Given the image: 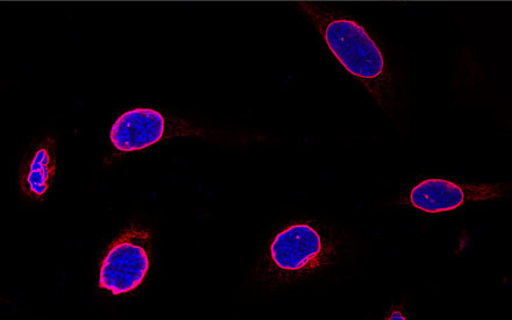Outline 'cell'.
Masks as SVG:
<instances>
[{
	"label": "cell",
	"instance_id": "cell-6",
	"mask_svg": "<svg viewBox=\"0 0 512 320\" xmlns=\"http://www.w3.org/2000/svg\"><path fill=\"white\" fill-rule=\"evenodd\" d=\"M56 175L55 138L44 137L32 142L20 160L19 187L30 202H42L52 189Z\"/></svg>",
	"mask_w": 512,
	"mask_h": 320
},
{
	"label": "cell",
	"instance_id": "cell-3",
	"mask_svg": "<svg viewBox=\"0 0 512 320\" xmlns=\"http://www.w3.org/2000/svg\"><path fill=\"white\" fill-rule=\"evenodd\" d=\"M151 233L139 225L126 227L112 241L99 268V288L113 296L132 293L145 281L151 263Z\"/></svg>",
	"mask_w": 512,
	"mask_h": 320
},
{
	"label": "cell",
	"instance_id": "cell-4",
	"mask_svg": "<svg viewBox=\"0 0 512 320\" xmlns=\"http://www.w3.org/2000/svg\"><path fill=\"white\" fill-rule=\"evenodd\" d=\"M205 137V131L168 120L161 112L137 108L124 112L113 123L110 144L116 154L144 151L163 140Z\"/></svg>",
	"mask_w": 512,
	"mask_h": 320
},
{
	"label": "cell",
	"instance_id": "cell-1",
	"mask_svg": "<svg viewBox=\"0 0 512 320\" xmlns=\"http://www.w3.org/2000/svg\"><path fill=\"white\" fill-rule=\"evenodd\" d=\"M300 11L316 28L341 68L378 101L387 103L393 81L379 45L365 28L314 3H301Z\"/></svg>",
	"mask_w": 512,
	"mask_h": 320
},
{
	"label": "cell",
	"instance_id": "cell-5",
	"mask_svg": "<svg viewBox=\"0 0 512 320\" xmlns=\"http://www.w3.org/2000/svg\"><path fill=\"white\" fill-rule=\"evenodd\" d=\"M510 190L506 184H460L443 179L418 183L409 192V208L436 215L460 208L472 202H493L506 199Z\"/></svg>",
	"mask_w": 512,
	"mask_h": 320
},
{
	"label": "cell",
	"instance_id": "cell-2",
	"mask_svg": "<svg viewBox=\"0 0 512 320\" xmlns=\"http://www.w3.org/2000/svg\"><path fill=\"white\" fill-rule=\"evenodd\" d=\"M333 253L331 240L315 225L289 224L269 245L263 279L269 286L304 279L329 265Z\"/></svg>",
	"mask_w": 512,
	"mask_h": 320
}]
</instances>
